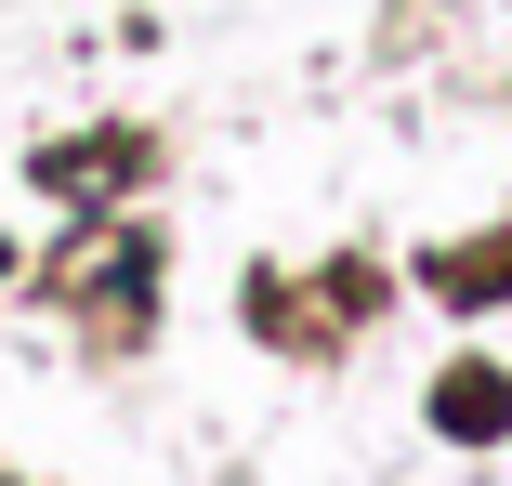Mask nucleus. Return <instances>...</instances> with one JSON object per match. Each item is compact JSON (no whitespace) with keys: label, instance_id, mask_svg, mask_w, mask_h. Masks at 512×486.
I'll list each match as a JSON object with an SVG mask.
<instances>
[{"label":"nucleus","instance_id":"1","mask_svg":"<svg viewBox=\"0 0 512 486\" xmlns=\"http://www.w3.org/2000/svg\"><path fill=\"white\" fill-rule=\"evenodd\" d=\"M499 421H512V381H499V368H486V381L460 368V381H447V434H499Z\"/></svg>","mask_w":512,"mask_h":486}]
</instances>
